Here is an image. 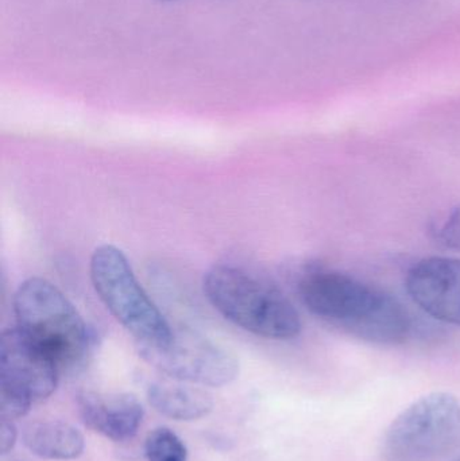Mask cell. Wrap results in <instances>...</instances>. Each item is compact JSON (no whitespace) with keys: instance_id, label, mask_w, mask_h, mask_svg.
Wrapping results in <instances>:
<instances>
[{"instance_id":"obj_1","label":"cell","mask_w":460,"mask_h":461,"mask_svg":"<svg viewBox=\"0 0 460 461\" xmlns=\"http://www.w3.org/2000/svg\"><path fill=\"white\" fill-rule=\"evenodd\" d=\"M305 308L321 321L364 341L385 346L412 335L410 314L391 293L334 270H312L299 282Z\"/></svg>"},{"instance_id":"obj_2","label":"cell","mask_w":460,"mask_h":461,"mask_svg":"<svg viewBox=\"0 0 460 461\" xmlns=\"http://www.w3.org/2000/svg\"><path fill=\"white\" fill-rule=\"evenodd\" d=\"M16 327L26 333L59 368L73 371L86 365L95 348L94 330L77 309L43 278L26 279L14 295Z\"/></svg>"},{"instance_id":"obj_3","label":"cell","mask_w":460,"mask_h":461,"mask_svg":"<svg viewBox=\"0 0 460 461\" xmlns=\"http://www.w3.org/2000/svg\"><path fill=\"white\" fill-rule=\"evenodd\" d=\"M203 292L224 319L253 335L291 340L302 332L293 303L280 290L242 268L213 266L205 273Z\"/></svg>"},{"instance_id":"obj_4","label":"cell","mask_w":460,"mask_h":461,"mask_svg":"<svg viewBox=\"0 0 460 461\" xmlns=\"http://www.w3.org/2000/svg\"><path fill=\"white\" fill-rule=\"evenodd\" d=\"M89 273L100 300L131 333L135 346H151L169 338L173 328L146 294L129 259L118 247H97L92 254Z\"/></svg>"},{"instance_id":"obj_5","label":"cell","mask_w":460,"mask_h":461,"mask_svg":"<svg viewBox=\"0 0 460 461\" xmlns=\"http://www.w3.org/2000/svg\"><path fill=\"white\" fill-rule=\"evenodd\" d=\"M460 446V401L450 393L424 395L394 419L383 438L385 461H437Z\"/></svg>"},{"instance_id":"obj_6","label":"cell","mask_w":460,"mask_h":461,"mask_svg":"<svg viewBox=\"0 0 460 461\" xmlns=\"http://www.w3.org/2000/svg\"><path fill=\"white\" fill-rule=\"evenodd\" d=\"M135 347L146 363L173 381L221 387L239 374V362L231 352L189 328H173L162 343Z\"/></svg>"},{"instance_id":"obj_7","label":"cell","mask_w":460,"mask_h":461,"mask_svg":"<svg viewBox=\"0 0 460 461\" xmlns=\"http://www.w3.org/2000/svg\"><path fill=\"white\" fill-rule=\"evenodd\" d=\"M59 374L53 360L18 327L3 330L0 387L21 393L35 402L53 394Z\"/></svg>"},{"instance_id":"obj_8","label":"cell","mask_w":460,"mask_h":461,"mask_svg":"<svg viewBox=\"0 0 460 461\" xmlns=\"http://www.w3.org/2000/svg\"><path fill=\"white\" fill-rule=\"evenodd\" d=\"M407 290L427 314L460 327V259H421L408 271Z\"/></svg>"},{"instance_id":"obj_9","label":"cell","mask_w":460,"mask_h":461,"mask_svg":"<svg viewBox=\"0 0 460 461\" xmlns=\"http://www.w3.org/2000/svg\"><path fill=\"white\" fill-rule=\"evenodd\" d=\"M77 411L86 427L118 443L131 440L143 421L142 405L126 393H81Z\"/></svg>"},{"instance_id":"obj_10","label":"cell","mask_w":460,"mask_h":461,"mask_svg":"<svg viewBox=\"0 0 460 461\" xmlns=\"http://www.w3.org/2000/svg\"><path fill=\"white\" fill-rule=\"evenodd\" d=\"M184 382H157L150 384L148 398L150 405L175 421H196L213 408L212 398L204 390L183 384Z\"/></svg>"},{"instance_id":"obj_11","label":"cell","mask_w":460,"mask_h":461,"mask_svg":"<svg viewBox=\"0 0 460 461\" xmlns=\"http://www.w3.org/2000/svg\"><path fill=\"white\" fill-rule=\"evenodd\" d=\"M23 443L32 454L46 460H73L86 448L83 435L62 421H38L24 430Z\"/></svg>"},{"instance_id":"obj_12","label":"cell","mask_w":460,"mask_h":461,"mask_svg":"<svg viewBox=\"0 0 460 461\" xmlns=\"http://www.w3.org/2000/svg\"><path fill=\"white\" fill-rule=\"evenodd\" d=\"M145 455L148 461H188L183 441L167 428H159L148 436Z\"/></svg>"},{"instance_id":"obj_13","label":"cell","mask_w":460,"mask_h":461,"mask_svg":"<svg viewBox=\"0 0 460 461\" xmlns=\"http://www.w3.org/2000/svg\"><path fill=\"white\" fill-rule=\"evenodd\" d=\"M432 235L445 249H460V205L432 227Z\"/></svg>"},{"instance_id":"obj_14","label":"cell","mask_w":460,"mask_h":461,"mask_svg":"<svg viewBox=\"0 0 460 461\" xmlns=\"http://www.w3.org/2000/svg\"><path fill=\"white\" fill-rule=\"evenodd\" d=\"M16 438H18V430H16L14 420L3 419L0 422V451L2 456H7L11 449L15 446Z\"/></svg>"},{"instance_id":"obj_15","label":"cell","mask_w":460,"mask_h":461,"mask_svg":"<svg viewBox=\"0 0 460 461\" xmlns=\"http://www.w3.org/2000/svg\"><path fill=\"white\" fill-rule=\"evenodd\" d=\"M3 461H27V460L21 459V457H10V459L3 460Z\"/></svg>"},{"instance_id":"obj_16","label":"cell","mask_w":460,"mask_h":461,"mask_svg":"<svg viewBox=\"0 0 460 461\" xmlns=\"http://www.w3.org/2000/svg\"><path fill=\"white\" fill-rule=\"evenodd\" d=\"M159 2H173V0H159Z\"/></svg>"},{"instance_id":"obj_17","label":"cell","mask_w":460,"mask_h":461,"mask_svg":"<svg viewBox=\"0 0 460 461\" xmlns=\"http://www.w3.org/2000/svg\"><path fill=\"white\" fill-rule=\"evenodd\" d=\"M453 461H460V456L456 457V459Z\"/></svg>"}]
</instances>
